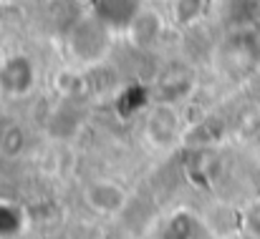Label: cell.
<instances>
[{
	"label": "cell",
	"instance_id": "1",
	"mask_svg": "<svg viewBox=\"0 0 260 239\" xmlns=\"http://www.w3.org/2000/svg\"><path fill=\"white\" fill-rule=\"evenodd\" d=\"M111 33L96 15H86L69 30V51L81 63H99L111 48Z\"/></svg>",
	"mask_w": 260,
	"mask_h": 239
},
{
	"label": "cell",
	"instance_id": "2",
	"mask_svg": "<svg viewBox=\"0 0 260 239\" xmlns=\"http://www.w3.org/2000/svg\"><path fill=\"white\" fill-rule=\"evenodd\" d=\"M182 136V118L174 103L157 101L144 116V141L152 149H170Z\"/></svg>",
	"mask_w": 260,
	"mask_h": 239
},
{
	"label": "cell",
	"instance_id": "3",
	"mask_svg": "<svg viewBox=\"0 0 260 239\" xmlns=\"http://www.w3.org/2000/svg\"><path fill=\"white\" fill-rule=\"evenodd\" d=\"M38 71L30 56L25 53H10L0 61V91L10 98H23L36 88Z\"/></svg>",
	"mask_w": 260,
	"mask_h": 239
},
{
	"label": "cell",
	"instance_id": "4",
	"mask_svg": "<svg viewBox=\"0 0 260 239\" xmlns=\"http://www.w3.org/2000/svg\"><path fill=\"white\" fill-rule=\"evenodd\" d=\"M84 202L91 212L96 214H104V217H111V214H119L126 204V191L119 181H111V179H93L84 186Z\"/></svg>",
	"mask_w": 260,
	"mask_h": 239
},
{
	"label": "cell",
	"instance_id": "5",
	"mask_svg": "<svg viewBox=\"0 0 260 239\" xmlns=\"http://www.w3.org/2000/svg\"><path fill=\"white\" fill-rule=\"evenodd\" d=\"M194 88V73L189 66L184 63H172L167 71H162V76L154 83V96L162 103H179L184 101Z\"/></svg>",
	"mask_w": 260,
	"mask_h": 239
},
{
	"label": "cell",
	"instance_id": "6",
	"mask_svg": "<svg viewBox=\"0 0 260 239\" xmlns=\"http://www.w3.org/2000/svg\"><path fill=\"white\" fill-rule=\"evenodd\" d=\"M142 8V0H91V15H96L111 30H126Z\"/></svg>",
	"mask_w": 260,
	"mask_h": 239
},
{
	"label": "cell",
	"instance_id": "7",
	"mask_svg": "<svg viewBox=\"0 0 260 239\" xmlns=\"http://www.w3.org/2000/svg\"><path fill=\"white\" fill-rule=\"evenodd\" d=\"M225 53H228L230 68L245 71V68L255 66L260 61V33H255V30L235 33V35L228 41Z\"/></svg>",
	"mask_w": 260,
	"mask_h": 239
},
{
	"label": "cell",
	"instance_id": "8",
	"mask_svg": "<svg viewBox=\"0 0 260 239\" xmlns=\"http://www.w3.org/2000/svg\"><path fill=\"white\" fill-rule=\"evenodd\" d=\"M126 33L137 48H152L162 35V18L154 10L142 8V13L134 18V23L126 28Z\"/></svg>",
	"mask_w": 260,
	"mask_h": 239
},
{
	"label": "cell",
	"instance_id": "9",
	"mask_svg": "<svg viewBox=\"0 0 260 239\" xmlns=\"http://www.w3.org/2000/svg\"><path fill=\"white\" fill-rule=\"evenodd\" d=\"M28 149V134L18 124H8L0 129V156L8 161L20 159Z\"/></svg>",
	"mask_w": 260,
	"mask_h": 239
},
{
	"label": "cell",
	"instance_id": "10",
	"mask_svg": "<svg viewBox=\"0 0 260 239\" xmlns=\"http://www.w3.org/2000/svg\"><path fill=\"white\" fill-rule=\"evenodd\" d=\"M25 224H28V217H25L23 207L0 199V239L20 237L25 232Z\"/></svg>",
	"mask_w": 260,
	"mask_h": 239
},
{
	"label": "cell",
	"instance_id": "11",
	"mask_svg": "<svg viewBox=\"0 0 260 239\" xmlns=\"http://www.w3.org/2000/svg\"><path fill=\"white\" fill-rule=\"evenodd\" d=\"M165 239H197L200 237V219L189 212H177L165 224Z\"/></svg>",
	"mask_w": 260,
	"mask_h": 239
},
{
	"label": "cell",
	"instance_id": "12",
	"mask_svg": "<svg viewBox=\"0 0 260 239\" xmlns=\"http://www.w3.org/2000/svg\"><path fill=\"white\" fill-rule=\"evenodd\" d=\"M205 13H207V0H172L174 23L182 28L194 25Z\"/></svg>",
	"mask_w": 260,
	"mask_h": 239
},
{
	"label": "cell",
	"instance_id": "13",
	"mask_svg": "<svg viewBox=\"0 0 260 239\" xmlns=\"http://www.w3.org/2000/svg\"><path fill=\"white\" fill-rule=\"evenodd\" d=\"M147 98H149V93H147V88H142V86H129V88H124V93H121L119 101H116L119 113H121V116H137V113H142L144 106H147Z\"/></svg>",
	"mask_w": 260,
	"mask_h": 239
},
{
	"label": "cell",
	"instance_id": "14",
	"mask_svg": "<svg viewBox=\"0 0 260 239\" xmlns=\"http://www.w3.org/2000/svg\"><path fill=\"white\" fill-rule=\"evenodd\" d=\"M243 227L250 237L260 239V202H253L245 212H243Z\"/></svg>",
	"mask_w": 260,
	"mask_h": 239
}]
</instances>
